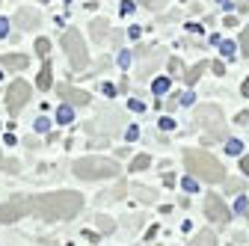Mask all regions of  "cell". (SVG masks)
Listing matches in <instances>:
<instances>
[{
	"label": "cell",
	"instance_id": "15",
	"mask_svg": "<svg viewBox=\"0 0 249 246\" xmlns=\"http://www.w3.org/2000/svg\"><path fill=\"white\" fill-rule=\"evenodd\" d=\"M205 69H208V63H199L196 69H190V71H187V74H184V80H187V86H193V83L199 80V74H202Z\"/></svg>",
	"mask_w": 249,
	"mask_h": 246
},
{
	"label": "cell",
	"instance_id": "31",
	"mask_svg": "<svg viewBox=\"0 0 249 246\" xmlns=\"http://www.w3.org/2000/svg\"><path fill=\"white\" fill-rule=\"evenodd\" d=\"M160 128H163V131H169V128H175V122L166 116V119H160Z\"/></svg>",
	"mask_w": 249,
	"mask_h": 246
},
{
	"label": "cell",
	"instance_id": "38",
	"mask_svg": "<svg viewBox=\"0 0 249 246\" xmlns=\"http://www.w3.org/2000/svg\"><path fill=\"white\" fill-rule=\"evenodd\" d=\"M240 9H249V0H243V3H240Z\"/></svg>",
	"mask_w": 249,
	"mask_h": 246
},
{
	"label": "cell",
	"instance_id": "27",
	"mask_svg": "<svg viewBox=\"0 0 249 246\" xmlns=\"http://www.w3.org/2000/svg\"><path fill=\"white\" fill-rule=\"evenodd\" d=\"M220 51H223L226 56H231V53H234V45H231V42H220Z\"/></svg>",
	"mask_w": 249,
	"mask_h": 246
},
{
	"label": "cell",
	"instance_id": "1",
	"mask_svg": "<svg viewBox=\"0 0 249 246\" xmlns=\"http://www.w3.org/2000/svg\"><path fill=\"white\" fill-rule=\"evenodd\" d=\"M83 208V196L74 190H59V193H42V196H30V213L56 223V220H71L77 217Z\"/></svg>",
	"mask_w": 249,
	"mask_h": 246
},
{
	"label": "cell",
	"instance_id": "35",
	"mask_svg": "<svg viewBox=\"0 0 249 246\" xmlns=\"http://www.w3.org/2000/svg\"><path fill=\"white\" fill-rule=\"evenodd\" d=\"M83 237H86L89 243H98V234H92V231H83Z\"/></svg>",
	"mask_w": 249,
	"mask_h": 246
},
{
	"label": "cell",
	"instance_id": "30",
	"mask_svg": "<svg viewBox=\"0 0 249 246\" xmlns=\"http://www.w3.org/2000/svg\"><path fill=\"white\" fill-rule=\"evenodd\" d=\"M6 33H9V21H6V18H0V39H3Z\"/></svg>",
	"mask_w": 249,
	"mask_h": 246
},
{
	"label": "cell",
	"instance_id": "9",
	"mask_svg": "<svg viewBox=\"0 0 249 246\" xmlns=\"http://www.w3.org/2000/svg\"><path fill=\"white\" fill-rule=\"evenodd\" d=\"M59 98L66 101V104H71V107H86V104H89V92H80V89H74V86H66V83H62V86H59Z\"/></svg>",
	"mask_w": 249,
	"mask_h": 246
},
{
	"label": "cell",
	"instance_id": "11",
	"mask_svg": "<svg viewBox=\"0 0 249 246\" xmlns=\"http://www.w3.org/2000/svg\"><path fill=\"white\" fill-rule=\"evenodd\" d=\"M39 12H33V9H18L15 12V27H21V30H33V27H39Z\"/></svg>",
	"mask_w": 249,
	"mask_h": 246
},
{
	"label": "cell",
	"instance_id": "25",
	"mask_svg": "<svg viewBox=\"0 0 249 246\" xmlns=\"http://www.w3.org/2000/svg\"><path fill=\"white\" fill-rule=\"evenodd\" d=\"M98 228H101V231H113V220H107V217H98Z\"/></svg>",
	"mask_w": 249,
	"mask_h": 246
},
{
	"label": "cell",
	"instance_id": "18",
	"mask_svg": "<svg viewBox=\"0 0 249 246\" xmlns=\"http://www.w3.org/2000/svg\"><path fill=\"white\" fill-rule=\"evenodd\" d=\"M148 163H151V158H148V155H137V158H134V163H131V169H134V172H140V169H145Z\"/></svg>",
	"mask_w": 249,
	"mask_h": 246
},
{
	"label": "cell",
	"instance_id": "3",
	"mask_svg": "<svg viewBox=\"0 0 249 246\" xmlns=\"http://www.w3.org/2000/svg\"><path fill=\"white\" fill-rule=\"evenodd\" d=\"M71 169L83 181H98V178H116L119 175V163L107 160V158H80V160H74Z\"/></svg>",
	"mask_w": 249,
	"mask_h": 246
},
{
	"label": "cell",
	"instance_id": "12",
	"mask_svg": "<svg viewBox=\"0 0 249 246\" xmlns=\"http://www.w3.org/2000/svg\"><path fill=\"white\" fill-rule=\"evenodd\" d=\"M27 63H30V59L24 53H6L3 56V69H9V71H24Z\"/></svg>",
	"mask_w": 249,
	"mask_h": 246
},
{
	"label": "cell",
	"instance_id": "37",
	"mask_svg": "<svg viewBox=\"0 0 249 246\" xmlns=\"http://www.w3.org/2000/svg\"><path fill=\"white\" fill-rule=\"evenodd\" d=\"M0 169H6V160H3V155H0Z\"/></svg>",
	"mask_w": 249,
	"mask_h": 246
},
{
	"label": "cell",
	"instance_id": "26",
	"mask_svg": "<svg viewBox=\"0 0 249 246\" xmlns=\"http://www.w3.org/2000/svg\"><path fill=\"white\" fill-rule=\"evenodd\" d=\"M181 187H184L187 193H196V181H193V178H184V181H181Z\"/></svg>",
	"mask_w": 249,
	"mask_h": 246
},
{
	"label": "cell",
	"instance_id": "28",
	"mask_svg": "<svg viewBox=\"0 0 249 246\" xmlns=\"http://www.w3.org/2000/svg\"><path fill=\"white\" fill-rule=\"evenodd\" d=\"M134 193H140V199H142V202H151V193H148L145 187H134Z\"/></svg>",
	"mask_w": 249,
	"mask_h": 246
},
{
	"label": "cell",
	"instance_id": "5",
	"mask_svg": "<svg viewBox=\"0 0 249 246\" xmlns=\"http://www.w3.org/2000/svg\"><path fill=\"white\" fill-rule=\"evenodd\" d=\"M62 51L69 53V63H71V69H86V63H89V56H86V45H83V39H80V33L77 30H66V36H62Z\"/></svg>",
	"mask_w": 249,
	"mask_h": 246
},
{
	"label": "cell",
	"instance_id": "21",
	"mask_svg": "<svg viewBox=\"0 0 249 246\" xmlns=\"http://www.w3.org/2000/svg\"><path fill=\"white\" fill-rule=\"evenodd\" d=\"M36 51H39V56H48V51H51V42H48V39H39V42H36Z\"/></svg>",
	"mask_w": 249,
	"mask_h": 246
},
{
	"label": "cell",
	"instance_id": "33",
	"mask_svg": "<svg viewBox=\"0 0 249 246\" xmlns=\"http://www.w3.org/2000/svg\"><path fill=\"white\" fill-rule=\"evenodd\" d=\"M134 12V3H122V15H131Z\"/></svg>",
	"mask_w": 249,
	"mask_h": 246
},
{
	"label": "cell",
	"instance_id": "7",
	"mask_svg": "<svg viewBox=\"0 0 249 246\" xmlns=\"http://www.w3.org/2000/svg\"><path fill=\"white\" fill-rule=\"evenodd\" d=\"M30 213V196H18L6 205H0V223H15Z\"/></svg>",
	"mask_w": 249,
	"mask_h": 246
},
{
	"label": "cell",
	"instance_id": "2",
	"mask_svg": "<svg viewBox=\"0 0 249 246\" xmlns=\"http://www.w3.org/2000/svg\"><path fill=\"white\" fill-rule=\"evenodd\" d=\"M184 163H187V169H190V175H196V178H202L208 184L226 181V172H223L220 160H216L213 155H208V151H202V148H187L184 151Z\"/></svg>",
	"mask_w": 249,
	"mask_h": 246
},
{
	"label": "cell",
	"instance_id": "14",
	"mask_svg": "<svg viewBox=\"0 0 249 246\" xmlns=\"http://www.w3.org/2000/svg\"><path fill=\"white\" fill-rule=\"evenodd\" d=\"M71 104H59V110H56V122H59V125H69V122H71Z\"/></svg>",
	"mask_w": 249,
	"mask_h": 246
},
{
	"label": "cell",
	"instance_id": "36",
	"mask_svg": "<svg viewBox=\"0 0 249 246\" xmlns=\"http://www.w3.org/2000/svg\"><path fill=\"white\" fill-rule=\"evenodd\" d=\"M243 95H246V98H249V77H246V80H243Z\"/></svg>",
	"mask_w": 249,
	"mask_h": 246
},
{
	"label": "cell",
	"instance_id": "23",
	"mask_svg": "<svg viewBox=\"0 0 249 246\" xmlns=\"http://www.w3.org/2000/svg\"><path fill=\"white\" fill-rule=\"evenodd\" d=\"M226 151H229V155H240V140H229L226 142Z\"/></svg>",
	"mask_w": 249,
	"mask_h": 246
},
{
	"label": "cell",
	"instance_id": "16",
	"mask_svg": "<svg viewBox=\"0 0 249 246\" xmlns=\"http://www.w3.org/2000/svg\"><path fill=\"white\" fill-rule=\"evenodd\" d=\"M48 86H51V63H45L39 71V89H48Z\"/></svg>",
	"mask_w": 249,
	"mask_h": 246
},
{
	"label": "cell",
	"instance_id": "24",
	"mask_svg": "<svg viewBox=\"0 0 249 246\" xmlns=\"http://www.w3.org/2000/svg\"><path fill=\"white\" fill-rule=\"evenodd\" d=\"M137 3H142V6H151V9H160L166 0H137Z\"/></svg>",
	"mask_w": 249,
	"mask_h": 246
},
{
	"label": "cell",
	"instance_id": "32",
	"mask_svg": "<svg viewBox=\"0 0 249 246\" xmlns=\"http://www.w3.org/2000/svg\"><path fill=\"white\" fill-rule=\"evenodd\" d=\"M240 169H243V172H249V155H243V158H240Z\"/></svg>",
	"mask_w": 249,
	"mask_h": 246
},
{
	"label": "cell",
	"instance_id": "22",
	"mask_svg": "<svg viewBox=\"0 0 249 246\" xmlns=\"http://www.w3.org/2000/svg\"><path fill=\"white\" fill-rule=\"evenodd\" d=\"M48 128H51V119H45V116H39V119H36V131H39V134H45Z\"/></svg>",
	"mask_w": 249,
	"mask_h": 246
},
{
	"label": "cell",
	"instance_id": "8",
	"mask_svg": "<svg viewBox=\"0 0 249 246\" xmlns=\"http://www.w3.org/2000/svg\"><path fill=\"white\" fill-rule=\"evenodd\" d=\"M205 213L216 223V226H223V223H229L231 220V211L226 208V202L216 196V193H211V196H205Z\"/></svg>",
	"mask_w": 249,
	"mask_h": 246
},
{
	"label": "cell",
	"instance_id": "20",
	"mask_svg": "<svg viewBox=\"0 0 249 246\" xmlns=\"http://www.w3.org/2000/svg\"><path fill=\"white\" fill-rule=\"evenodd\" d=\"M240 51H243V56H249V27L240 33Z\"/></svg>",
	"mask_w": 249,
	"mask_h": 246
},
{
	"label": "cell",
	"instance_id": "13",
	"mask_svg": "<svg viewBox=\"0 0 249 246\" xmlns=\"http://www.w3.org/2000/svg\"><path fill=\"white\" fill-rule=\"evenodd\" d=\"M107 33H110V21H104V18L92 21V39H95V42H104Z\"/></svg>",
	"mask_w": 249,
	"mask_h": 246
},
{
	"label": "cell",
	"instance_id": "10",
	"mask_svg": "<svg viewBox=\"0 0 249 246\" xmlns=\"http://www.w3.org/2000/svg\"><path fill=\"white\" fill-rule=\"evenodd\" d=\"M119 122H122V116L119 113H110V119L107 116H98L95 119V125H89V131H95V134H104V131H119Z\"/></svg>",
	"mask_w": 249,
	"mask_h": 246
},
{
	"label": "cell",
	"instance_id": "6",
	"mask_svg": "<svg viewBox=\"0 0 249 246\" xmlns=\"http://www.w3.org/2000/svg\"><path fill=\"white\" fill-rule=\"evenodd\" d=\"M27 101H30V86H27L24 80H15V83L9 86V92H6V110H9L12 116H18Z\"/></svg>",
	"mask_w": 249,
	"mask_h": 246
},
{
	"label": "cell",
	"instance_id": "17",
	"mask_svg": "<svg viewBox=\"0 0 249 246\" xmlns=\"http://www.w3.org/2000/svg\"><path fill=\"white\" fill-rule=\"evenodd\" d=\"M151 89H154V95H163V92L169 89V77H158L151 83Z\"/></svg>",
	"mask_w": 249,
	"mask_h": 246
},
{
	"label": "cell",
	"instance_id": "29",
	"mask_svg": "<svg viewBox=\"0 0 249 246\" xmlns=\"http://www.w3.org/2000/svg\"><path fill=\"white\" fill-rule=\"evenodd\" d=\"M119 66H122V69H128V66H131V53H128V51L119 56Z\"/></svg>",
	"mask_w": 249,
	"mask_h": 246
},
{
	"label": "cell",
	"instance_id": "19",
	"mask_svg": "<svg viewBox=\"0 0 249 246\" xmlns=\"http://www.w3.org/2000/svg\"><path fill=\"white\" fill-rule=\"evenodd\" d=\"M193 243H205V246H213V243H216V237H213V231H199Z\"/></svg>",
	"mask_w": 249,
	"mask_h": 246
},
{
	"label": "cell",
	"instance_id": "34",
	"mask_svg": "<svg viewBox=\"0 0 249 246\" xmlns=\"http://www.w3.org/2000/svg\"><path fill=\"white\" fill-rule=\"evenodd\" d=\"M211 69H213V71H216V74H226V66H223V63H213V66H211Z\"/></svg>",
	"mask_w": 249,
	"mask_h": 246
},
{
	"label": "cell",
	"instance_id": "4",
	"mask_svg": "<svg viewBox=\"0 0 249 246\" xmlns=\"http://www.w3.org/2000/svg\"><path fill=\"white\" fill-rule=\"evenodd\" d=\"M196 122L205 128V134L211 140H226V122H223V110L216 104H205L196 110Z\"/></svg>",
	"mask_w": 249,
	"mask_h": 246
}]
</instances>
